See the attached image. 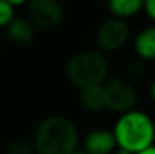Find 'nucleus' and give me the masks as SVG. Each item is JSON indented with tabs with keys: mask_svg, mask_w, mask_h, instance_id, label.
<instances>
[{
	"mask_svg": "<svg viewBox=\"0 0 155 154\" xmlns=\"http://www.w3.org/2000/svg\"><path fill=\"white\" fill-rule=\"evenodd\" d=\"M80 132L72 119L53 115L42 119L33 136L36 154H71L78 150Z\"/></svg>",
	"mask_w": 155,
	"mask_h": 154,
	"instance_id": "obj_1",
	"label": "nucleus"
},
{
	"mask_svg": "<svg viewBox=\"0 0 155 154\" xmlns=\"http://www.w3.org/2000/svg\"><path fill=\"white\" fill-rule=\"evenodd\" d=\"M111 132L117 148L130 154L140 153L155 142L154 119L146 112L137 109L119 115Z\"/></svg>",
	"mask_w": 155,
	"mask_h": 154,
	"instance_id": "obj_2",
	"label": "nucleus"
},
{
	"mask_svg": "<svg viewBox=\"0 0 155 154\" xmlns=\"http://www.w3.org/2000/svg\"><path fill=\"white\" fill-rule=\"evenodd\" d=\"M68 80L78 89L104 85L110 76V63L103 51L81 50L69 57L65 67Z\"/></svg>",
	"mask_w": 155,
	"mask_h": 154,
	"instance_id": "obj_3",
	"label": "nucleus"
},
{
	"mask_svg": "<svg viewBox=\"0 0 155 154\" xmlns=\"http://www.w3.org/2000/svg\"><path fill=\"white\" fill-rule=\"evenodd\" d=\"M104 86V95H105V109L124 115L133 109H136L137 104V91L131 82H128L125 77H113L108 79Z\"/></svg>",
	"mask_w": 155,
	"mask_h": 154,
	"instance_id": "obj_4",
	"label": "nucleus"
},
{
	"mask_svg": "<svg viewBox=\"0 0 155 154\" xmlns=\"http://www.w3.org/2000/svg\"><path fill=\"white\" fill-rule=\"evenodd\" d=\"M26 15L35 29L53 30L63 23L65 9L60 0H29Z\"/></svg>",
	"mask_w": 155,
	"mask_h": 154,
	"instance_id": "obj_5",
	"label": "nucleus"
},
{
	"mask_svg": "<svg viewBox=\"0 0 155 154\" xmlns=\"http://www.w3.org/2000/svg\"><path fill=\"white\" fill-rule=\"evenodd\" d=\"M130 36H131V27L128 21L110 17L98 26L95 41L100 51L113 53L125 47V44L130 41Z\"/></svg>",
	"mask_w": 155,
	"mask_h": 154,
	"instance_id": "obj_6",
	"label": "nucleus"
},
{
	"mask_svg": "<svg viewBox=\"0 0 155 154\" xmlns=\"http://www.w3.org/2000/svg\"><path fill=\"white\" fill-rule=\"evenodd\" d=\"M116 148V139L108 128H94L83 139V151L87 154H113Z\"/></svg>",
	"mask_w": 155,
	"mask_h": 154,
	"instance_id": "obj_7",
	"label": "nucleus"
},
{
	"mask_svg": "<svg viewBox=\"0 0 155 154\" xmlns=\"http://www.w3.org/2000/svg\"><path fill=\"white\" fill-rule=\"evenodd\" d=\"M133 49L137 59L143 62L155 60V24L146 26L137 32L133 39Z\"/></svg>",
	"mask_w": 155,
	"mask_h": 154,
	"instance_id": "obj_8",
	"label": "nucleus"
},
{
	"mask_svg": "<svg viewBox=\"0 0 155 154\" xmlns=\"http://www.w3.org/2000/svg\"><path fill=\"white\" fill-rule=\"evenodd\" d=\"M6 35L12 43L26 46L35 39V26L26 17H15L6 26Z\"/></svg>",
	"mask_w": 155,
	"mask_h": 154,
	"instance_id": "obj_9",
	"label": "nucleus"
},
{
	"mask_svg": "<svg viewBox=\"0 0 155 154\" xmlns=\"http://www.w3.org/2000/svg\"><path fill=\"white\" fill-rule=\"evenodd\" d=\"M78 101L87 112H101L105 109V95L103 85L86 86L78 91Z\"/></svg>",
	"mask_w": 155,
	"mask_h": 154,
	"instance_id": "obj_10",
	"label": "nucleus"
},
{
	"mask_svg": "<svg viewBox=\"0 0 155 154\" xmlns=\"http://www.w3.org/2000/svg\"><path fill=\"white\" fill-rule=\"evenodd\" d=\"M145 0H107L111 17L120 20H130L143 11Z\"/></svg>",
	"mask_w": 155,
	"mask_h": 154,
	"instance_id": "obj_11",
	"label": "nucleus"
},
{
	"mask_svg": "<svg viewBox=\"0 0 155 154\" xmlns=\"http://www.w3.org/2000/svg\"><path fill=\"white\" fill-rule=\"evenodd\" d=\"M6 154H36L33 141L24 136H17L12 138L5 148Z\"/></svg>",
	"mask_w": 155,
	"mask_h": 154,
	"instance_id": "obj_12",
	"label": "nucleus"
},
{
	"mask_svg": "<svg viewBox=\"0 0 155 154\" xmlns=\"http://www.w3.org/2000/svg\"><path fill=\"white\" fill-rule=\"evenodd\" d=\"M146 76V62L140 59H133L125 65V79L128 82H139Z\"/></svg>",
	"mask_w": 155,
	"mask_h": 154,
	"instance_id": "obj_13",
	"label": "nucleus"
},
{
	"mask_svg": "<svg viewBox=\"0 0 155 154\" xmlns=\"http://www.w3.org/2000/svg\"><path fill=\"white\" fill-rule=\"evenodd\" d=\"M15 18V8H12L6 0H0V29L5 27Z\"/></svg>",
	"mask_w": 155,
	"mask_h": 154,
	"instance_id": "obj_14",
	"label": "nucleus"
},
{
	"mask_svg": "<svg viewBox=\"0 0 155 154\" xmlns=\"http://www.w3.org/2000/svg\"><path fill=\"white\" fill-rule=\"evenodd\" d=\"M143 11L148 15V18L155 24V0H145Z\"/></svg>",
	"mask_w": 155,
	"mask_h": 154,
	"instance_id": "obj_15",
	"label": "nucleus"
},
{
	"mask_svg": "<svg viewBox=\"0 0 155 154\" xmlns=\"http://www.w3.org/2000/svg\"><path fill=\"white\" fill-rule=\"evenodd\" d=\"M12 8H20V6H26L29 3V0H6Z\"/></svg>",
	"mask_w": 155,
	"mask_h": 154,
	"instance_id": "obj_16",
	"label": "nucleus"
},
{
	"mask_svg": "<svg viewBox=\"0 0 155 154\" xmlns=\"http://www.w3.org/2000/svg\"><path fill=\"white\" fill-rule=\"evenodd\" d=\"M149 95H151V100L155 103V79L151 82V85H149Z\"/></svg>",
	"mask_w": 155,
	"mask_h": 154,
	"instance_id": "obj_17",
	"label": "nucleus"
},
{
	"mask_svg": "<svg viewBox=\"0 0 155 154\" xmlns=\"http://www.w3.org/2000/svg\"><path fill=\"white\" fill-rule=\"evenodd\" d=\"M137 154H155V144L151 145V147H148V148H145V150H142L140 153Z\"/></svg>",
	"mask_w": 155,
	"mask_h": 154,
	"instance_id": "obj_18",
	"label": "nucleus"
},
{
	"mask_svg": "<svg viewBox=\"0 0 155 154\" xmlns=\"http://www.w3.org/2000/svg\"><path fill=\"white\" fill-rule=\"evenodd\" d=\"M71 154H87L86 151H83V150H75L74 153H71Z\"/></svg>",
	"mask_w": 155,
	"mask_h": 154,
	"instance_id": "obj_19",
	"label": "nucleus"
}]
</instances>
